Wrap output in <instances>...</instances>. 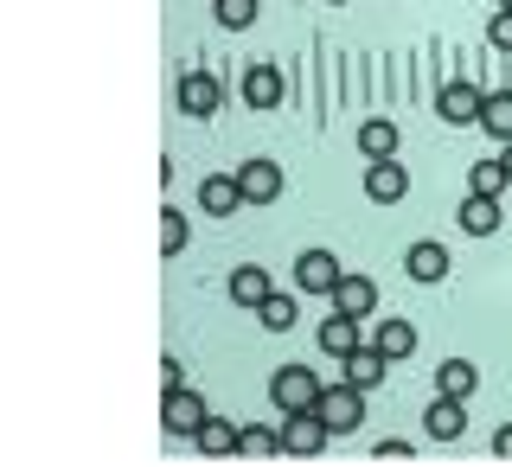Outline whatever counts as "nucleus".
<instances>
[{"instance_id":"obj_29","label":"nucleus","mask_w":512,"mask_h":467,"mask_svg":"<svg viewBox=\"0 0 512 467\" xmlns=\"http://www.w3.org/2000/svg\"><path fill=\"white\" fill-rule=\"evenodd\" d=\"M487 45H493V52H512V13H506V7L487 20Z\"/></svg>"},{"instance_id":"obj_12","label":"nucleus","mask_w":512,"mask_h":467,"mask_svg":"<svg viewBox=\"0 0 512 467\" xmlns=\"http://www.w3.org/2000/svg\"><path fill=\"white\" fill-rule=\"evenodd\" d=\"M199 205H205V218L244 212V186H237V173H205V180H199Z\"/></svg>"},{"instance_id":"obj_19","label":"nucleus","mask_w":512,"mask_h":467,"mask_svg":"<svg viewBox=\"0 0 512 467\" xmlns=\"http://www.w3.org/2000/svg\"><path fill=\"white\" fill-rule=\"evenodd\" d=\"M352 346H359V314H340V308H333L327 320H320V352H327V359H346Z\"/></svg>"},{"instance_id":"obj_26","label":"nucleus","mask_w":512,"mask_h":467,"mask_svg":"<svg viewBox=\"0 0 512 467\" xmlns=\"http://www.w3.org/2000/svg\"><path fill=\"white\" fill-rule=\"evenodd\" d=\"M295 314H301V301H295V295H269L263 308H256V320H263L269 333H288V327H295Z\"/></svg>"},{"instance_id":"obj_17","label":"nucleus","mask_w":512,"mask_h":467,"mask_svg":"<svg viewBox=\"0 0 512 467\" xmlns=\"http://www.w3.org/2000/svg\"><path fill=\"white\" fill-rule=\"evenodd\" d=\"M333 308H340V314H372L378 308V282L372 276H352V269H346V276H340V288H333Z\"/></svg>"},{"instance_id":"obj_25","label":"nucleus","mask_w":512,"mask_h":467,"mask_svg":"<svg viewBox=\"0 0 512 467\" xmlns=\"http://www.w3.org/2000/svg\"><path fill=\"white\" fill-rule=\"evenodd\" d=\"M237 455H282V429H263V423H244L237 429Z\"/></svg>"},{"instance_id":"obj_28","label":"nucleus","mask_w":512,"mask_h":467,"mask_svg":"<svg viewBox=\"0 0 512 467\" xmlns=\"http://www.w3.org/2000/svg\"><path fill=\"white\" fill-rule=\"evenodd\" d=\"M186 212H160V250H167V256H180L186 250Z\"/></svg>"},{"instance_id":"obj_20","label":"nucleus","mask_w":512,"mask_h":467,"mask_svg":"<svg viewBox=\"0 0 512 467\" xmlns=\"http://www.w3.org/2000/svg\"><path fill=\"white\" fill-rule=\"evenodd\" d=\"M397 141H404V135H397V122H391V116L359 122V154H365V160H391V154H397Z\"/></svg>"},{"instance_id":"obj_4","label":"nucleus","mask_w":512,"mask_h":467,"mask_svg":"<svg viewBox=\"0 0 512 467\" xmlns=\"http://www.w3.org/2000/svg\"><path fill=\"white\" fill-rule=\"evenodd\" d=\"M340 276H346V269H340V256H333V250H301L295 256V288H301V295H327L333 301Z\"/></svg>"},{"instance_id":"obj_32","label":"nucleus","mask_w":512,"mask_h":467,"mask_svg":"<svg viewBox=\"0 0 512 467\" xmlns=\"http://www.w3.org/2000/svg\"><path fill=\"white\" fill-rule=\"evenodd\" d=\"M493 455H506V461H512V423L493 429Z\"/></svg>"},{"instance_id":"obj_11","label":"nucleus","mask_w":512,"mask_h":467,"mask_svg":"<svg viewBox=\"0 0 512 467\" xmlns=\"http://www.w3.org/2000/svg\"><path fill=\"white\" fill-rule=\"evenodd\" d=\"M237 90H244L250 109H282V71L269 58H250L244 77H237Z\"/></svg>"},{"instance_id":"obj_21","label":"nucleus","mask_w":512,"mask_h":467,"mask_svg":"<svg viewBox=\"0 0 512 467\" xmlns=\"http://www.w3.org/2000/svg\"><path fill=\"white\" fill-rule=\"evenodd\" d=\"M436 391H448V397H474V391H480V365H468V359H442V365H436Z\"/></svg>"},{"instance_id":"obj_24","label":"nucleus","mask_w":512,"mask_h":467,"mask_svg":"<svg viewBox=\"0 0 512 467\" xmlns=\"http://www.w3.org/2000/svg\"><path fill=\"white\" fill-rule=\"evenodd\" d=\"M512 186V173H506V160L493 154V160H474V173H468V192H487V199H500V192Z\"/></svg>"},{"instance_id":"obj_16","label":"nucleus","mask_w":512,"mask_h":467,"mask_svg":"<svg viewBox=\"0 0 512 467\" xmlns=\"http://www.w3.org/2000/svg\"><path fill=\"white\" fill-rule=\"evenodd\" d=\"M461 231H468V237H493V231H500V199H487V192H468V199H461Z\"/></svg>"},{"instance_id":"obj_31","label":"nucleus","mask_w":512,"mask_h":467,"mask_svg":"<svg viewBox=\"0 0 512 467\" xmlns=\"http://www.w3.org/2000/svg\"><path fill=\"white\" fill-rule=\"evenodd\" d=\"M372 455H384V461H391V455H410V442H404V436H384V442L372 448Z\"/></svg>"},{"instance_id":"obj_27","label":"nucleus","mask_w":512,"mask_h":467,"mask_svg":"<svg viewBox=\"0 0 512 467\" xmlns=\"http://www.w3.org/2000/svg\"><path fill=\"white\" fill-rule=\"evenodd\" d=\"M218 26L224 32H244V26H256V0H218Z\"/></svg>"},{"instance_id":"obj_30","label":"nucleus","mask_w":512,"mask_h":467,"mask_svg":"<svg viewBox=\"0 0 512 467\" xmlns=\"http://www.w3.org/2000/svg\"><path fill=\"white\" fill-rule=\"evenodd\" d=\"M180 384H186V365L167 352V359H160V391H180Z\"/></svg>"},{"instance_id":"obj_6","label":"nucleus","mask_w":512,"mask_h":467,"mask_svg":"<svg viewBox=\"0 0 512 467\" xmlns=\"http://www.w3.org/2000/svg\"><path fill=\"white\" fill-rule=\"evenodd\" d=\"M237 186H244V205H276L282 199V167L269 154L237 160Z\"/></svg>"},{"instance_id":"obj_14","label":"nucleus","mask_w":512,"mask_h":467,"mask_svg":"<svg viewBox=\"0 0 512 467\" xmlns=\"http://www.w3.org/2000/svg\"><path fill=\"white\" fill-rule=\"evenodd\" d=\"M340 365H346V378H352V384H359V391H378V384H384V372H391V359H384V352H378V346H365V340H359V346H352V352H346V359H340Z\"/></svg>"},{"instance_id":"obj_23","label":"nucleus","mask_w":512,"mask_h":467,"mask_svg":"<svg viewBox=\"0 0 512 467\" xmlns=\"http://www.w3.org/2000/svg\"><path fill=\"white\" fill-rule=\"evenodd\" d=\"M480 128H487L493 141H512V90H493L487 103H480Z\"/></svg>"},{"instance_id":"obj_22","label":"nucleus","mask_w":512,"mask_h":467,"mask_svg":"<svg viewBox=\"0 0 512 467\" xmlns=\"http://www.w3.org/2000/svg\"><path fill=\"white\" fill-rule=\"evenodd\" d=\"M192 442H199V455H237V423L231 416H205Z\"/></svg>"},{"instance_id":"obj_15","label":"nucleus","mask_w":512,"mask_h":467,"mask_svg":"<svg viewBox=\"0 0 512 467\" xmlns=\"http://www.w3.org/2000/svg\"><path fill=\"white\" fill-rule=\"evenodd\" d=\"M404 269H410V282H442L448 276V250L436 244V237H416V244L404 250Z\"/></svg>"},{"instance_id":"obj_33","label":"nucleus","mask_w":512,"mask_h":467,"mask_svg":"<svg viewBox=\"0 0 512 467\" xmlns=\"http://www.w3.org/2000/svg\"><path fill=\"white\" fill-rule=\"evenodd\" d=\"M500 160H506V173H512V141H500Z\"/></svg>"},{"instance_id":"obj_3","label":"nucleus","mask_w":512,"mask_h":467,"mask_svg":"<svg viewBox=\"0 0 512 467\" xmlns=\"http://www.w3.org/2000/svg\"><path fill=\"white\" fill-rule=\"evenodd\" d=\"M480 103H487V90L468 84V77H455V84H442V96H436V116L448 128H480Z\"/></svg>"},{"instance_id":"obj_2","label":"nucleus","mask_w":512,"mask_h":467,"mask_svg":"<svg viewBox=\"0 0 512 467\" xmlns=\"http://www.w3.org/2000/svg\"><path fill=\"white\" fill-rule=\"evenodd\" d=\"M320 416H327V429L333 436H352V429L365 423V391L352 378H340V384H327V391H320V404H314Z\"/></svg>"},{"instance_id":"obj_7","label":"nucleus","mask_w":512,"mask_h":467,"mask_svg":"<svg viewBox=\"0 0 512 467\" xmlns=\"http://www.w3.org/2000/svg\"><path fill=\"white\" fill-rule=\"evenodd\" d=\"M173 96H180V109H186L192 122H212L218 109H224V84H218L212 71H186V77H180V90H173Z\"/></svg>"},{"instance_id":"obj_8","label":"nucleus","mask_w":512,"mask_h":467,"mask_svg":"<svg viewBox=\"0 0 512 467\" xmlns=\"http://www.w3.org/2000/svg\"><path fill=\"white\" fill-rule=\"evenodd\" d=\"M205 416H212V410H205V397H199V391H186V384L160 397V429H167V436H199Z\"/></svg>"},{"instance_id":"obj_18","label":"nucleus","mask_w":512,"mask_h":467,"mask_svg":"<svg viewBox=\"0 0 512 467\" xmlns=\"http://www.w3.org/2000/svg\"><path fill=\"white\" fill-rule=\"evenodd\" d=\"M372 346H378V352H384V359H391V365H404L410 352H416V327H410L404 314H391V320H378Z\"/></svg>"},{"instance_id":"obj_10","label":"nucleus","mask_w":512,"mask_h":467,"mask_svg":"<svg viewBox=\"0 0 512 467\" xmlns=\"http://www.w3.org/2000/svg\"><path fill=\"white\" fill-rule=\"evenodd\" d=\"M423 429H429V442H461L468 436V397L436 391V404L423 410Z\"/></svg>"},{"instance_id":"obj_34","label":"nucleus","mask_w":512,"mask_h":467,"mask_svg":"<svg viewBox=\"0 0 512 467\" xmlns=\"http://www.w3.org/2000/svg\"><path fill=\"white\" fill-rule=\"evenodd\" d=\"M500 7H506V13H512V0H500Z\"/></svg>"},{"instance_id":"obj_9","label":"nucleus","mask_w":512,"mask_h":467,"mask_svg":"<svg viewBox=\"0 0 512 467\" xmlns=\"http://www.w3.org/2000/svg\"><path fill=\"white\" fill-rule=\"evenodd\" d=\"M365 199L372 205H397V199H410V167L404 160H365Z\"/></svg>"},{"instance_id":"obj_1","label":"nucleus","mask_w":512,"mask_h":467,"mask_svg":"<svg viewBox=\"0 0 512 467\" xmlns=\"http://www.w3.org/2000/svg\"><path fill=\"white\" fill-rule=\"evenodd\" d=\"M320 391H327V384L314 378V365H282V372L269 378V404H276L282 416H288V410H314Z\"/></svg>"},{"instance_id":"obj_13","label":"nucleus","mask_w":512,"mask_h":467,"mask_svg":"<svg viewBox=\"0 0 512 467\" xmlns=\"http://www.w3.org/2000/svg\"><path fill=\"white\" fill-rule=\"evenodd\" d=\"M269 295H276V282H269V269H263V263H237V269H231V301H237V308H250V314H256Z\"/></svg>"},{"instance_id":"obj_5","label":"nucleus","mask_w":512,"mask_h":467,"mask_svg":"<svg viewBox=\"0 0 512 467\" xmlns=\"http://www.w3.org/2000/svg\"><path fill=\"white\" fill-rule=\"evenodd\" d=\"M327 442H333V429H327V416H320V410H288V423H282V455H320Z\"/></svg>"}]
</instances>
